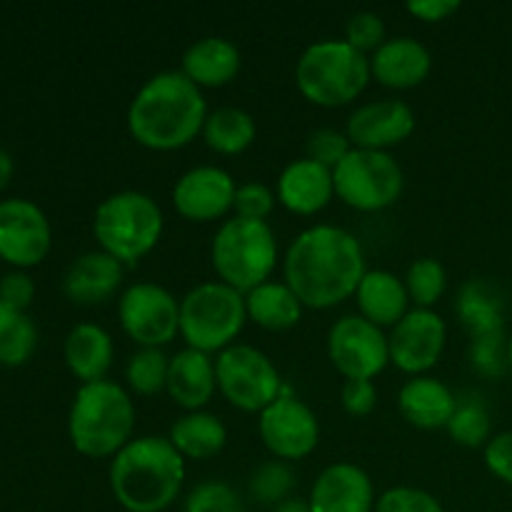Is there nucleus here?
Segmentation results:
<instances>
[{"label": "nucleus", "instance_id": "obj_1", "mask_svg": "<svg viewBox=\"0 0 512 512\" xmlns=\"http://www.w3.org/2000/svg\"><path fill=\"white\" fill-rule=\"evenodd\" d=\"M285 283L305 308H335L355 295L365 270L360 240L338 225H310L285 250Z\"/></svg>", "mask_w": 512, "mask_h": 512}, {"label": "nucleus", "instance_id": "obj_2", "mask_svg": "<svg viewBox=\"0 0 512 512\" xmlns=\"http://www.w3.org/2000/svg\"><path fill=\"white\" fill-rule=\"evenodd\" d=\"M205 95L183 70H160L128 105V130L150 150H178L203 133Z\"/></svg>", "mask_w": 512, "mask_h": 512}, {"label": "nucleus", "instance_id": "obj_3", "mask_svg": "<svg viewBox=\"0 0 512 512\" xmlns=\"http://www.w3.org/2000/svg\"><path fill=\"white\" fill-rule=\"evenodd\" d=\"M185 480V458L168 438H133L110 460L113 498L128 512H163L178 500Z\"/></svg>", "mask_w": 512, "mask_h": 512}, {"label": "nucleus", "instance_id": "obj_4", "mask_svg": "<svg viewBox=\"0 0 512 512\" xmlns=\"http://www.w3.org/2000/svg\"><path fill=\"white\" fill-rule=\"evenodd\" d=\"M135 403L113 380L83 383L68 413V435L85 458H115L133 440Z\"/></svg>", "mask_w": 512, "mask_h": 512}, {"label": "nucleus", "instance_id": "obj_5", "mask_svg": "<svg viewBox=\"0 0 512 512\" xmlns=\"http://www.w3.org/2000/svg\"><path fill=\"white\" fill-rule=\"evenodd\" d=\"M370 58L348 40L325 38L308 45L295 65L300 93L315 105L338 108L358 98L370 80Z\"/></svg>", "mask_w": 512, "mask_h": 512}, {"label": "nucleus", "instance_id": "obj_6", "mask_svg": "<svg viewBox=\"0 0 512 512\" xmlns=\"http://www.w3.org/2000/svg\"><path fill=\"white\" fill-rule=\"evenodd\" d=\"M93 233L100 250L123 265H133L158 245L163 235V210L148 193L120 190L98 205Z\"/></svg>", "mask_w": 512, "mask_h": 512}, {"label": "nucleus", "instance_id": "obj_7", "mask_svg": "<svg viewBox=\"0 0 512 512\" xmlns=\"http://www.w3.org/2000/svg\"><path fill=\"white\" fill-rule=\"evenodd\" d=\"M210 258L218 278L245 295L268 283L278 265V240L265 220L233 215L215 233Z\"/></svg>", "mask_w": 512, "mask_h": 512}, {"label": "nucleus", "instance_id": "obj_8", "mask_svg": "<svg viewBox=\"0 0 512 512\" xmlns=\"http://www.w3.org/2000/svg\"><path fill=\"white\" fill-rule=\"evenodd\" d=\"M248 320L245 295L223 280H208L180 300V335L188 348L200 353H223L233 345Z\"/></svg>", "mask_w": 512, "mask_h": 512}, {"label": "nucleus", "instance_id": "obj_9", "mask_svg": "<svg viewBox=\"0 0 512 512\" xmlns=\"http://www.w3.org/2000/svg\"><path fill=\"white\" fill-rule=\"evenodd\" d=\"M335 195L363 213L390 208L405 185L403 168L388 150L353 148L333 168Z\"/></svg>", "mask_w": 512, "mask_h": 512}, {"label": "nucleus", "instance_id": "obj_10", "mask_svg": "<svg viewBox=\"0 0 512 512\" xmlns=\"http://www.w3.org/2000/svg\"><path fill=\"white\" fill-rule=\"evenodd\" d=\"M218 390L230 405L245 413H263L283 395V378L263 350L233 343L215 360Z\"/></svg>", "mask_w": 512, "mask_h": 512}, {"label": "nucleus", "instance_id": "obj_11", "mask_svg": "<svg viewBox=\"0 0 512 512\" xmlns=\"http://www.w3.org/2000/svg\"><path fill=\"white\" fill-rule=\"evenodd\" d=\"M118 318L140 348H163L180 333V300L158 283H133L120 295Z\"/></svg>", "mask_w": 512, "mask_h": 512}, {"label": "nucleus", "instance_id": "obj_12", "mask_svg": "<svg viewBox=\"0 0 512 512\" xmlns=\"http://www.w3.org/2000/svg\"><path fill=\"white\" fill-rule=\"evenodd\" d=\"M328 355L345 380H373L390 363L388 335L363 315H343L328 333Z\"/></svg>", "mask_w": 512, "mask_h": 512}, {"label": "nucleus", "instance_id": "obj_13", "mask_svg": "<svg viewBox=\"0 0 512 512\" xmlns=\"http://www.w3.org/2000/svg\"><path fill=\"white\" fill-rule=\"evenodd\" d=\"M258 433L278 460H300L318 448L320 423L298 395L283 388V395L260 413Z\"/></svg>", "mask_w": 512, "mask_h": 512}, {"label": "nucleus", "instance_id": "obj_14", "mask_svg": "<svg viewBox=\"0 0 512 512\" xmlns=\"http://www.w3.org/2000/svg\"><path fill=\"white\" fill-rule=\"evenodd\" d=\"M53 243L48 215L25 198L0 200V258L15 268H33Z\"/></svg>", "mask_w": 512, "mask_h": 512}, {"label": "nucleus", "instance_id": "obj_15", "mask_svg": "<svg viewBox=\"0 0 512 512\" xmlns=\"http://www.w3.org/2000/svg\"><path fill=\"white\" fill-rule=\"evenodd\" d=\"M445 340L448 325L433 308L408 310L388 335L390 363L408 375H423L440 360Z\"/></svg>", "mask_w": 512, "mask_h": 512}, {"label": "nucleus", "instance_id": "obj_16", "mask_svg": "<svg viewBox=\"0 0 512 512\" xmlns=\"http://www.w3.org/2000/svg\"><path fill=\"white\" fill-rule=\"evenodd\" d=\"M233 175L218 165H198L178 178L173 188V205L183 218L208 223L218 220L233 208L235 200Z\"/></svg>", "mask_w": 512, "mask_h": 512}, {"label": "nucleus", "instance_id": "obj_17", "mask_svg": "<svg viewBox=\"0 0 512 512\" xmlns=\"http://www.w3.org/2000/svg\"><path fill=\"white\" fill-rule=\"evenodd\" d=\"M415 130V113L398 98H383L363 103L348 118V135L353 148L388 150L408 140Z\"/></svg>", "mask_w": 512, "mask_h": 512}, {"label": "nucleus", "instance_id": "obj_18", "mask_svg": "<svg viewBox=\"0 0 512 512\" xmlns=\"http://www.w3.org/2000/svg\"><path fill=\"white\" fill-rule=\"evenodd\" d=\"M313 512H375L373 480L353 463H333L310 488Z\"/></svg>", "mask_w": 512, "mask_h": 512}, {"label": "nucleus", "instance_id": "obj_19", "mask_svg": "<svg viewBox=\"0 0 512 512\" xmlns=\"http://www.w3.org/2000/svg\"><path fill=\"white\" fill-rule=\"evenodd\" d=\"M125 278V268L118 258L105 250H90L70 263L63 278V293L78 305H98L113 298Z\"/></svg>", "mask_w": 512, "mask_h": 512}, {"label": "nucleus", "instance_id": "obj_20", "mask_svg": "<svg viewBox=\"0 0 512 512\" xmlns=\"http://www.w3.org/2000/svg\"><path fill=\"white\" fill-rule=\"evenodd\" d=\"M433 68V55L410 35L388 38L373 55H370V73L383 85L395 90L415 88L428 78Z\"/></svg>", "mask_w": 512, "mask_h": 512}, {"label": "nucleus", "instance_id": "obj_21", "mask_svg": "<svg viewBox=\"0 0 512 512\" xmlns=\"http://www.w3.org/2000/svg\"><path fill=\"white\" fill-rule=\"evenodd\" d=\"M168 390L170 400L188 413L203 410L213 400L218 390V373L215 360L208 353L185 348L170 358L168 368Z\"/></svg>", "mask_w": 512, "mask_h": 512}, {"label": "nucleus", "instance_id": "obj_22", "mask_svg": "<svg viewBox=\"0 0 512 512\" xmlns=\"http://www.w3.org/2000/svg\"><path fill=\"white\" fill-rule=\"evenodd\" d=\"M333 195V170L310 158L290 160L278 178V200L298 215L318 213Z\"/></svg>", "mask_w": 512, "mask_h": 512}, {"label": "nucleus", "instance_id": "obj_23", "mask_svg": "<svg viewBox=\"0 0 512 512\" xmlns=\"http://www.w3.org/2000/svg\"><path fill=\"white\" fill-rule=\"evenodd\" d=\"M398 408L403 418L415 428L438 430L448 428L450 418L458 408V398L443 380L433 378V375H413L400 388Z\"/></svg>", "mask_w": 512, "mask_h": 512}, {"label": "nucleus", "instance_id": "obj_24", "mask_svg": "<svg viewBox=\"0 0 512 512\" xmlns=\"http://www.w3.org/2000/svg\"><path fill=\"white\" fill-rule=\"evenodd\" d=\"M180 70L198 88H218L230 83L240 70V50L223 35H205L188 45L180 60Z\"/></svg>", "mask_w": 512, "mask_h": 512}, {"label": "nucleus", "instance_id": "obj_25", "mask_svg": "<svg viewBox=\"0 0 512 512\" xmlns=\"http://www.w3.org/2000/svg\"><path fill=\"white\" fill-rule=\"evenodd\" d=\"M355 295H358L360 315L378 328H388V325L393 328L408 313L410 295L405 280H400L390 270H368Z\"/></svg>", "mask_w": 512, "mask_h": 512}, {"label": "nucleus", "instance_id": "obj_26", "mask_svg": "<svg viewBox=\"0 0 512 512\" xmlns=\"http://www.w3.org/2000/svg\"><path fill=\"white\" fill-rule=\"evenodd\" d=\"M65 363L70 373L83 383L105 380V373L113 365L115 345L105 328L95 323H78L65 338Z\"/></svg>", "mask_w": 512, "mask_h": 512}, {"label": "nucleus", "instance_id": "obj_27", "mask_svg": "<svg viewBox=\"0 0 512 512\" xmlns=\"http://www.w3.org/2000/svg\"><path fill=\"white\" fill-rule=\"evenodd\" d=\"M455 313H458L460 323L468 330L470 338H480V335L503 330L505 300L490 280L473 278L460 288L458 300H455Z\"/></svg>", "mask_w": 512, "mask_h": 512}, {"label": "nucleus", "instance_id": "obj_28", "mask_svg": "<svg viewBox=\"0 0 512 512\" xmlns=\"http://www.w3.org/2000/svg\"><path fill=\"white\" fill-rule=\"evenodd\" d=\"M168 440L183 458L208 460L215 458L225 448L228 428H225L218 415L195 410V413H185L183 418L170 425Z\"/></svg>", "mask_w": 512, "mask_h": 512}, {"label": "nucleus", "instance_id": "obj_29", "mask_svg": "<svg viewBox=\"0 0 512 512\" xmlns=\"http://www.w3.org/2000/svg\"><path fill=\"white\" fill-rule=\"evenodd\" d=\"M245 308H248V318L255 320L260 328L288 330L300 323L305 305L300 303V298L290 290L288 283L268 280V283L245 293Z\"/></svg>", "mask_w": 512, "mask_h": 512}, {"label": "nucleus", "instance_id": "obj_30", "mask_svg": "<svg viewBox=\"0 0 512 512\" xmlns=\"http://www.w3.org/2000/svg\"><path fill=\"white\" fill-rule=\"evenodd\" d=\"M258 133L255 118L238 105H223V108L208 113L203 125L205 143L223 155H238L250 148Z\"/></svg>", "mask_w": 512, "mask_h": 512}, {"label": "nucleus", "instance_id": "obj_31", "mask_svg": "<svg viewBox=\"0 0 512 512\" xmlns=\"http://www.w3.org/2000/svg\"><path fill=\"white\" fill-rule=\"evenodd\" d=\"M38 348V328L23 310L0 303V365L18 368L28 363Z\"/></svg>", "mask_w": 512, "mask_h": 512}, {"label": "nucleus", "instance_id": "obj_32", "mask_svg": "<svg viewBox=\"0 0 512 512\" xmlns=\"http://www.w3.org/2000/svg\"><path fill=\"white\" fill-rule=\"evenodd\" d=\"M168 368L170 358L163 353V348H140L138 353L130 355L125 365V378L133 393L155 395L168 385Z\"/></svg>", "mask_w": 512, "mask_h": 512}, {"label": "nucleus", "instance_id": "obj_33", "mask_svg": "<svg viewBox=\"0 0 512 512\" xmlns=\"http://www.w3.org/2000/svg\"><path fill=\"white\" fill-rule=\"evenodd\" d=\"M490 413L478 398H458L453 418L448 423V433L455 443L465 448H480L490 443Z\"/></svg>", "mask_w": 512, "mask_h": 512}, {"label": "nucleus", "instance_id": "obj_34", "mask_svg": "<svg viewBox=\"0 0 512 512\" xmlns=\"http://www.w3.org/2000/svg\"><path fill=\"white\" fill-rule=\"evenodd\" d=\"M405 288H408L410 300L418 308H433L448 288V273H445L440 260L418 258L410 263L408 275H405Z\"/></svg>", "mask_w": 512, "mask_h": 512}, {"label": "nucleus", "instance_id": "obj_35", "mask_svg": "<svg viewBox=\"0 0 512 512\" xmlns=\"http://www.w3.org/2000/svg\"><path fill=\"white\" fill-rule=\"evenodd\" d=\"M295 488V475L285 460H268L250 475V495L263 505H280L290 498Z\"/></svg>", "mask_w": 512, "mask_h": 512}, {"label": "nucleus", "instance_id": "obj_36", "mask_svg": "<svg viewBox=\"0 0 512 512\" xmlns=\"http://www.w3.org/2000/svg\"><path fill=\"white\" fill-rule=\"evenodd\" d=\"M185 512H245L243 498L223 480H205L190 490Z\"/></svg>", "mask_w": 512, "mask_h": 512}, {"label": "nucleus", "instance_id": "obj_37", "mask_svg": "<svg viewBox=\"0 0 512 512\" xmlns=\"http://www.w3.org/2000/svg\"><path fill=\"white\" fill-rule=\"evenodd\" d=\"M470 365L485 378H500L510 368L508 338L503 330L470 340Z\"/></svg>", "mask_w": 512, "mask_h": 512}, {"label": "nucleus", "instance_id": "obj_38", "mask_svg": "<svg viewBox=\"0 0 512 512\" xmlns=\"http://www.w3.org/2000/svg\"><path fill=\"white\" fill-rule=\"evenodd\" d=\"M375 512H445L433 493L410 485L385 490L375 503Z\"/></svg>", "mask_w": 512, "mask_h": 512}, {"label": "nucleus", "instance_id": "obj_39", "mask_svg": "<svg viewBox=\"0 0 512 512\" xmlns=\"http://www.w3.org/2000/svg\"><path fill=\"white\" fill-rule=\"evenodd\" d=\"M345 40L353 48H358L360 53L368 55L370 50L375 53L388 40L385 20L378 13H373V10H360V13L350 15L348 25H345Z\"/></svg>", "mask_w": 512, "mask_h": 512}, {"label": "nucleus", "instance_id": "obj_40", "mask_svg": "<svg viewBox=\"0 0 512 512\" xmlns=\"http://www.w3.org/2000/svg\"><path fill=\"white\" fill-rule=\"evenodd\" d=\"M305 150H308V155H305V158L315 160V163H320V165H325V168L333 170L335 165H338L340 160H343L345 155L353 150V145H350L348 135L340 133V130L318 128L308 135Z\"/></svg>", "mask_w": 512, "mask_h": 512}, {"label": "nucleus", "instance_id": "obj_41", "mask_svg": "<svg viewBox=\"0 0 512 512\" xmlns=\"http://www.w3.org/2000/svg\"><path fill=\"white\" fill-rule=\"evenodd\" d=\"M275 208V193L263 183H250L238 185L235 190V200H233V210L238 218H248V220H265Z\"/></svg>", "mask_w": 512, "mask_h": 512}, {"label": "nucleus", "instance_id": "obj_42", "mask_svg": "<svg viewBox=\"0 0 512 512\" xmlns=\"http://www.w3.org/2000/svg\"><path fill=\"white\" fill-rule=\"evenodd\" d=\"M35 298V283L23 270H10L0 278V303L13 310H28Z\"/></svg>", "mask_w": 512, "mask_h": 512}, {"label": "nucleus", "instance_id": "obj_43", "mask_svg": "<svg viewBox=\"0 0 512 512\" xmlns=\"http://www.w3.org/2000/svg\"><path fill=\"white\" fill-rule=\"evenodd\" d=\"M340 403L350 415H370L378 405V388L373 380H345L340 390Z\"/></svg>", "mask_w": 512, "mask_h": 512}, {"label": "nucleus", "instance_id": "obj_44", "mask_svg": "<svg viewBox=\"0 0 512 512\" xmlns=\"http://www.w3.org/2000/svg\"><path fill=\"white\" fill-rule=\"evenodd\" d=\"M485 465L495 478L512 485V430L490 438L485 445Z\"/></svg>", "mask_w": 512, "mask_h": 512}, {"label": "nucleus", "instance_id": "obj_45", "mask_svg": "<svg viewBox=\"0 0 512 512\" xmlns=\"http://www.w3.org/2000/svg\"><path fill=\"white\" fill-rule=\"evenodd\" d=\"M460 8L458 0H413L408 3V10L415 18L425 20V23H438L453 15Z\"/></svg>", "mask_w": 512, "mask_h": 512}, {"label": "nucleus", "instance_id": "obj_46", "mask_svg": "<svg viewBox=\"0 0 512 512\" xmlns=\"http://www.w3.org/2000/svg\"><path fill=\"white\" fill-rule=\"evenodd\" d=\"M13 170H15L13 155L0 145V190H3L5 185H8V180L13 178Z\"/></svg>", "mask_w": 512, "mask_h": 512}, {"label": "nucleus", "instance_id": "obj_47", "mask_svg": "<svg viewBox=\"0 0 512 512\" xmlns=\"http://www.w3.org/2000/svg\"><path fill=\"white\" fill-rule=\"evenodd\" d=\"M273 512H313L310 510V503L303 498H288L280 505H275Z\"/></svg>", "mask_w": 512, "mask_h": 512}, {"label": "nucleus", "instance_id": "obj_48", "mask_svg": "<svg viewBox=\"0 0 512 512\" xmlns=\"http://www.w3.org/2000/svg\"><path fill=\"white\" fill-rule=\"evenodd\" d=\"M508 360H510V368H512V333H510V338H508Z\"/></svg>", "mask_w": 512, "mask_h": 512}]
</instances>
